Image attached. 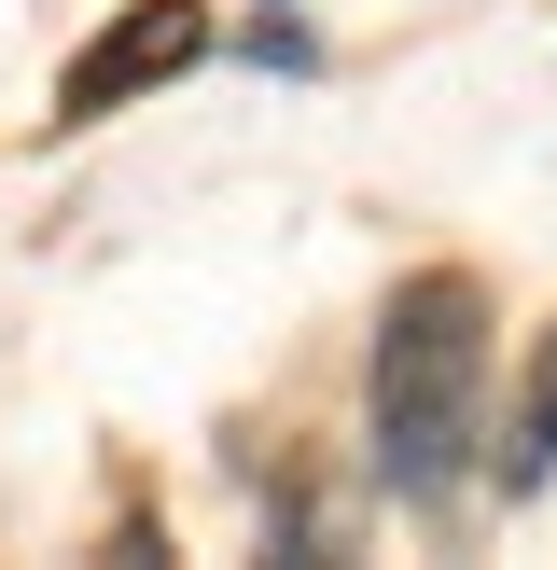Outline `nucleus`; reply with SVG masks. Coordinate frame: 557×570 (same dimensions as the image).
<instances>
[{"label": "nucleus", "instance_id": "nucleus-1", "mask_svg": "<svg viewBox=\"0 0 557 570\" xmlns=\"http://www.w3.org/2000/svg\"><path fill=\"white\" fill-rule=\"evenodd\" d=\"M473 390H488V293L460 265L404 278L377 321V473L404 501H446L473 460Z\"/></svg>", "mask_w": 557, "mask_h": 570}, {"label": "nucleus", "instance_id": "nucleus-2", "mask_svg": "<svg viewBox=\"0 0 557 570\" xmlns=\"http://www.w3.org/2000/svg\"><path fill=\"white\" fill-rule=\"evenodd\" d=\"M195 42H209V14H195V0H126V14H111L98 42L56 70V126H98V111H126L139 83H167Z\"/></svg>", "mask_w": 557, "mask_h": 570}, {"label": "nucleus", "instance_id": "nucleus-3", "mask_svg": "<svg viewBox=\"0 0 557 570\" xmlns=\"http://www.w3.org/2000/svg\"><path fill=\"white\" fill-rule=\"evenodd\" d=\"M557 473V334L529 348V390H516V432H501V488H544Z\"/></svg>", "mask_w": 557, "mask_h": 570}]
</instances>
